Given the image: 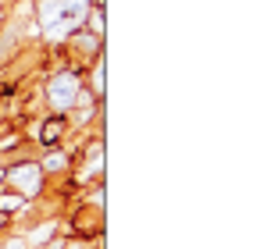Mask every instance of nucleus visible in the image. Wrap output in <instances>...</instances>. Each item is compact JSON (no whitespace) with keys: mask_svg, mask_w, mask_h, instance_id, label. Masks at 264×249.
<instances>
[{"mask_svg":"<svg viewBox=\"0 0 264 249\" xmlns=\"http://www.w3.org/2000/svg\"><path fill=\"white\" fill-rule=\"evenodd\" d=\"M8 249H22V245H18V242H11V245H8Z\"/></svg>","mask_w":264,"mask_h":249,"instance_id":"7ed1b4c3","label":"nucleus"},{"mask_svg":"<svg viewBox=\"0 0 264 249\" xmlns=\"http://www.w3.org/2000/svg\"><path fill=\"white\" fill-rule=\"evenodd\" d=\"M57 136H61V121H50L43 129V139H57Z\"/></svg>","mask_w":264,"mask_h":249,"instance_id":"f03ea898","label":"nucleus"},{"mask_svg":"<svg viewBox=\"0 0 264 249\" xmlns=\"http://www.w3.org/2000/svg\"><path fill=\"white\" fill-rule=\"evenodd\" d=\"M75 93H79V82H75V78H68V75L50 82V96H54V103H57V107L71 103V96H75Z\"/></svg>","mask_w":264,"mask_h":249,"instance_id":"f257e3e1","label":"nucleus"}]
</instances>
